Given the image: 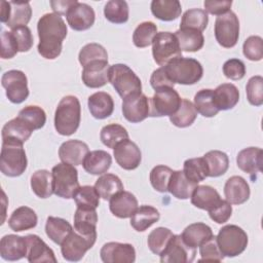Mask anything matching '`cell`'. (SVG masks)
I'll list each match as a JSON object with an SVG mask.
<instances>
[{"instance_id":"603a6c76","label":"cell","mask_w":263,"mask_h":263,"mask_svg":"<svg viewBox=\"0 0 263 263\" xmlns=\"http://www.w3.org/2000/svg\"><path fill=\"white\" fill-rule=\"evenodd\" d=\"M34 129L22 118L16 116L2 127V142L24 144L32 135Z\"/></svg>"},{"instance_id":"9a60e30c","label":"cell","mask_w":263,"mask_h":263,"mask_svg":"<svg viewBox=\"0 0 263 263\" xmlns=\"http://www.w3.org/2000/svg\"><path fill=\"white\" fill-rule=\"evenodd\" d=\"M104 263H133L136 260V250L130 243L110 241L100 251Z\"/></svg>"},{"instance_id":"e575fe53","label":"cell","mask_w":263,"mask_h":263,"mask_svg":"<svg viewBox=\"0 0 263 263\" xmlns=\"http://www.w3.org/2000/svg\"><path fill=\"white\" fill-rule=\"evenodd\" d=\"M31 188L40 198H48L54 193L53 176L47 170H38L31 176Z\"/></svg>"},{"instance_id":"2e32d148","label":"cell","mask_w":263,"mask_h":263,"mask_svg":"<svg viewBox=\"0 0 263 263\" xmlns=\"http://www.w3.org/2000/svg\"><path fill=\"white\" fill-rule=\"evenodd\" d=\"M117 164L126 171L137 168L142 160V153L138 145L126 139L116 145L113 151Z\"/></svg>"},{"instance_id":"7c38bea8","label":"cell","mask_w":263,"mask_h":263,"mask_svg":"<svg viewBox=\"0 0 263 263\" xmlns=\"http://www.w3.org/2000/svg\"><path fill=\"white\" fill-rule=\"evenodd\" d=\"M196 255V249L189 247L181 234H174L160 256L161 263H191Z\"/></svg>"},{"instance_id":"8d00e7d4","label":"cell","mask_w":263,"mask_h":263,"mask_svg":"<svg viewBox=\"0 0 263 263\" xmlns=\"http://www.w3.org/2000/svg\"><path fill=\"white\" fill-rule=\"evenodd\" d=\"M174 34L182 51L195 52L201 49L204 44V37L202 33L197 30L179 29Z\"/></svg>"},{"instance_id":"e7e4bbea","label":"cell","mask_w":263,"mask_h":263,"mask_svg":"<svg viewBox=\"0 0 263 263\" xmlns=\"http://www.w3.org/2000/svg\"><path fill=\"white\" fill-rule=\"evenodd\" d=\"M204 11L214 15H222L230 11L232 5L231 0H205L203 2Z\"/></svg>"},{"instance_id":"c3c4849f","label":"cell","mask_w":263,"mask_h":263,"mask_svg":"<svg viewBox=\"0 0 263 263\" xmlns=\"http://www.w3.org/2000/svg\"><path fill=\"white\" fill-rule=\"evenodd\" d=\"M157 34V27L153 22H143L135 29L133 34V42L139 48H145L152 44Z\"/></svg>"},{"instance_id":"f907efd6","label":"cell","mask_w":263,"mask_h":263,"mask_svg":"<svg viewBox=\"0 0 263 263\" xmlns=\"http://www.w3.org/2000/svg\"><path fill=\"white\" fill-rule=\"evenodd\" d=\"M184 175L192 182L198 184L208 177V168L203 157L189 158L183 165Z\"/></svg>"},{"instance_id":"003e7915","label":"cell","mask_w":263,"mask_h":263,"mask_svg":"<svg viewBox=\"0 0 263 263\" xmlns=\"http://www.w3.org/2000/svg\"><path fill=\"white\" fill-rule=\"evenodd\" d=\"M10 14V4L9 1H1V7H0V21L4 24H6L9 20Z\"/></svg>"},{"instance_id":"1f68e13d","label":"cell","mask_w":263,"mask_h":263,"mask_svg":"<svg viewBox=\"0 0 263 263\" xmlns=\"http://www.w3.org/2000/svg\"><path fill=\"white\" fill-rule=\"evenodd\" d=\"M196 186L197 184L190 181L183 171H174L168 184V192L178 199H188Z\"/></svg>"},{"instance_id":"ba28073f","label":"cell","mask_w":263,"mask_h":263,"mask_svg":"<svg viewBox=\"0 0 263 263\" xmlns=\"http://www.w3.org/2000/svg\"><path fill=\"white\" fill-rule=\"evenodd\" d=\"M152 55L155 63L161 67L172 60L182 57V50L175 34L158 32L152 41Z\"/></svg>"},{"instance_id":"52a82bcc","label":"cell","mask_w":263,"mask_h":263,"mask_svg":"<svg viewBox=\"0 0 263 263\" xmlns=\"http://www.w3.org/2000/svg\"><path fill=\"white\" fill-rule=\"evenodd\" d=\"M53 176L54 194L59 197L70 199L79 187L78 171L75 165L61 162L51 170Z\"/></svg>"},{"instance_id":"d6986e66","label":"cell","mask_w":263,"mask_h":263,"mask_svg":"<svg viewBox=\"0 0 263 263\" xmlns=\"http://www.w3.org/2000/svg\"><path fill=\"white\" fill-rule=\"evenodd\" d=\"M27 252L28 243L26 236L7 234L0 240V255L6 261H16L27 257Z\"/></svg>"},{"instance_id":"6da1fadb","label":"cell","mask_w":263,"mask_h":263,"mask_svg":"<svg viewBox=\"0 0 263 263\" xmlns=\"http://www.w3.org/2000/svg\"><path fill=\"white\" fill-rule=\"evenodd\" d=\"M37 32L39 54L46 60L57 59L62 52L63 41L68 33L63 17L54 12L45 13L37 23Z\"/></svg>"},{"instance_id":"816d5d0a","label":"cell","mask_w":263,"mask_h":263,"mask_svg":"<svg viewBox=\"0 0 263 263\" xmlns=\"http://www.w3.org/2000/svg\"><path fill=\"white\" fill-rule=\"evenodd\" d=\"M17 116L22 118L26 123H28L34 130L40 129L46 122V114L44 110L41 107L35 105L26 106L18 112Z\"/></svg>"},{"instance_id":"5bb4252c","label":"cell","mask_w":263,"mask_h":263,"mask_svg":"<svg viewBox=\"0 0 263 263\" xmlns=\"http://www.w3.org/2000/svg\"><path fill=\"white\" fill-rule=\"evenodd\" d=\"M150 99L144 93H136L123 99L122 114L132 123H139L145 120L150 113Z\"/></svg>"},{"instance_id":"4316f807","label":"cell","mask_w":263,"mask_h":263,"mask_svg":"<svg viewBox=\"0 0 263 263\" xmlns=\"http://www.w3.org/2000/svg\"><path fill=\"white\" fill-rule=\"evenodd\" d=\"M87 106L90 114L96 119H105L112 115L114 110L113 99L105 91H98L89 96Z\"/></svg>"},{"instance_id":"6f0895ef","label":"cell","mask_w":263,"mask_h":263,"mask_svg":"<svg viewBox=\"0 0 263 263\" xmlns=\"http://www.w3.org/2000/svg\"><path fill=\"white\" fill-rule=\"evenodd\" d=\"M199 254L201 256V259L199 261L220 262L224 259V256L218 247L217 238L215 235H213L211 238H209L206 241L199 246Z\"/></svg>"},{"instance_id":"94428289","label":"cell","mask_w":263,"mask_h":263,"mask_svg":"<svg viewBox=\"0 0 263 263\" xmlns=\"http://www.w3.org/2000/svg\"><path fill=\"white\" fill-rule=\"evenodd\" d=\"M231 214H232L231 203H229L226 199L225 200L222 199L214 209L209 211L210 218L218 224L226 223L231 217Z\"/></svg>"},{"instance_id":"d6a6232c","label":"cell","mask_w":263,"mask_h":263,"mask_svg":"<svg viewBox=\"0 0 263 263\" xmlns=\"http://www.w3.org/2000/svg\"><path fill=\"white\" fill-rule=\"evenodd\" d=\"M212 228L201 222H196L188 225L182 232L183 240L191 248L196 249L209 238L213 236Z\"/></svg>"},{"instance_id":"3957f363","label":"cell","mask_w":263,"mask_h":263,"mask_svg":"<svg viewBox=\"0 0 263 263\" xmlns=\"http://www.w3.org/2000/svg\"><path fill=\"white\" fill-rule=\"evenodd\" d=\"M163 67L166 74L175 84H195L201 79L203 74L201 64L192 58L179 57L172 60Z\"/></svg>"},{"instance_id":"be15d7a7","label":"cell","mask_w":263,"mask_h":263,"mask_svg":"<svg viewBox=\"0 0 263 263\" xmlns=\"http://www.w3.org/2000/svg\"><path fill=\"white\" fill-rule=\"evenodd\" d=\"M150 84L152 88L155 90L165 88V87H174L175 83L171 80L168 75L166 74L164 67H160L153 71L150 77Z\"/></svg>"},{"instance_id":"4fadbf2b","label":"cell","mask_w":263,"mask_h":263,"mask_svg":"<svg viewBox=\"0 0 263 263\" xmlns=\"http://www.w3.org/2000/svg\"><path fill=\"white\" fill-rule=\"evenodd\" d=\"M97 239L86 237L77 231H72L61 243V252L63 258L67 261H80L85 253L92 248Z\"/></svg>"},{"instance_id":"ab89813d","label":"cell","mask_w":263,"mask_h":263,"mask_svg":"<svg viewBox=\"0 0 263 263\" xmlns=\"http://www.w3.org/2000/svg\"><path fill=\"white\" fill-rule=\"evenodd\" d=\"M95 188L101 198L104 200H110L113 195L123 190V184L116 175L103 174L96 181Z\"/></svg>"},{"instance_id":"bcb514c9","label":"cell","mask_w":263,"mask_h":263,"mask_svg":"<svg viewBox=\"0 0 263 263\" xmlns=\"http://www.w3.org/2000/svg\"><path fill=\"white\" fill-rule=\"evenodd\" d=\"M72 198L75 200L77 208L96 210L100 204V195L95 186H79L74 192Z\"/></svg>"},{"instance_id":"db71d44e","label":"cell","mask_w":263,"mask_h":263,"mask_svg":"<svg viewBox=\"0 0 263 263\" xmlns=\"http://www.w3.org/2000/svg\"><path fill=\"white\" fill-rule=\"evenodd\" d=\"M79 63L82 67L95 61H108V53L104 46L99 43H88L84 45L78 54Z\"/></svg>"},{"instance_id":"680465c9","label":"cell","mask_w":263,"mask_h":263,"mask_svg":"<svg viewBox=\"0 0 263 263\" xmlns=\"http://www.w3.org/2000/svg\"><path fill=\"white\" fill-rule=\"evenodd\" d=\"M10 32L15 39L20 52H27L32 48L34 44V39L32 32L28 26H21L14 28Z\"/></svg>"},{"instance_id":"f5cc1de1","label":"cell","mask_w":263,"mask_h":263,"mask_svg":"<svg viewBox=\"0 0 263 263\" xmlns=\"http://www.w3.org/2000/svg\"><path fill=\"white\" fill-rule=\"evenodd\" d=\"M173 170L166 165H156L150 172V183L152 187L161 193L168 191V184Z\"/></svg>"},{"instance_id":"f546056e","label":"cell","mask_w":263,"mask_h":263,"mask_svg":"<svg viewBox=\"0 0 263 263\" xmlns=\"http://www.w3.org/2000/svg\"><path fill=\"white\" fill-rule=\"evenodd\" d=\"M112 163L111 155L104 150H93L86 154L82 165L85 172L91 175H103L107 173Z\"/></svg>"},{"instance_id":"f35d334b","label":"cell","mask_w":263,"mask_h":263,"mask_svg":"<svg viewBox=\"0 0 263 263\" xmlns=\"http://www.w3.org/2000/svg\"><path fill=\"white\" fill-rule=\"evenodd\" d=\"M73 231L72 225L65 219L59 217H48L45 224L46 235L58 245H61L64 239Z\"/></svg>"},{"instance_id":"60d3db41","label":"cell","mask_w":263,"mask_h":263,"mask_svg":"<svg viewBox=\"0 0 263 263\" xmlns=\"http://www.w3.org/2000/svg\"><path fill=\"white\" fill-rule=\"evenodd\" d=\"M208 168V177H220L224 175L229 167V158L225 152L212 150L203 155Z\"/></svg>"},{"instance_id":"7dc6e473","label":"cell","mask_w":263,"mask_h":263,"mask_svg":"<svg viewBox=\"0 0 263 263\" xmlns=\"http://www.w3.org/2000/svg\"><path fill=\"white\" fill-rule=\"evenodd\" d=\"M128 5L123 0H110L104 7L105 17L113 24H124L128 20Z\"/></svg>"},{"instance_id":"f6af8a7d","label":"cell","mask_w":263,"mask_h":263,"mask_svg":"<svg viewBox=\"0 0 263 263\" xmlns=\"http://www.w3.org/2000/svg\"><path fill=\"white\" fill-rule=\"evenodd\" d=\"M100 139L105 146L114 149L117 144L123 140L128 139V133L122 125L117 123H110L101 129Z\"/></svg>"},{"instance_id":"cb8c5ba5","label":"cell","mask_w":263,"mask_h":263,"mask_svg":"<svg viewBox=\"0 0 263 263\" xmlns=\"http://www.w3.org/2000/svg\"><path fill=\"white\" fill-rule=\"evenodd\" d=\"M88 152L89 149L86 143L80 140H69L60 146L59 157L62 162L72 165H79L82 164Z\"/></svg>"},{"instance_id":"7a4b0ae2","label":"cell","mask_w":263,"mask_h":263,"mask_svg":"<svg viewBox=\"0 0 263 263\" xmlns=\"http://www.w3.org/2000/svg\"><path fill=\"white\" fill-rule=\"evenodd\" d=\"M81 106L77 97H64L54 112V128L62 136H71L79 127Z\"/></svg>"},{"instance_id":"e0dca14e","label":"cell","mask_w":263,"mask_h":263,"mask_svg":"<svg viewBox=\"0 0 263 263\" xmlns=\"http://www.w3.org/2000/svg\"><path fill=\"white\" fill-rule=\"evenodd\" d=\"M67 23L75 31L88 30L95 23L96 14L91 6L86 3L77 2L66 14Z\"/></svg>"},{"instance_id":"b9f144b4","label":"cell","mask_w":263,"mask_h":263,"mask_svg":"<svg viewBox=\"0 0 263 263\" xmlns=\"http://www.w3.org/2000/svg\"><path fill=\"white\" fill-rule=\"evenodd\" d=\"M197 111L193 103L187 99H182L178 110L170 116L171 122L177 127H188L196 119Z\"/></svg>"},{"instance_id":"277c9868","label":"cell","mask_w":263,"mask_h":263,"mask_svg":"<svg viewBox=\"0 0 263 263\" xmlns=\"http://www.w3.org/2000/svg\"><path fill=\"white\" fill-rule=\"evenodd\" d=\"M109 82L122 99L142 92L141 79L124 64H114L110 66Z\"/></svg>"},{"instance_id":"7bdbcfd3","label":"cell","mask_w":263,"mask_h":263,"mask_svg":"<svg viewBox=\"0 0 263 263\" xmlns=\"http://www.w3.org/2000/svg\"><path fill=\"white\" fill-rule=\"evenodd\" d=\"M194 107L197 113L204 117H214L219 110L214 102L213 89H200L194 96Z\"/></svg>"},{"instance_id":"ac0fdd59","label":"cell","mask_w":263,"mask_h":263,"mask_svg":"<svg viewBox=\"0 0 263 263\" xmlns=\"http://www.w3.org/2000/svg\"><path fill=\"white\" fill-rule=\"evenodd\" d=\"M108 61L90 62L83 67L81 78L83 83L90 88H99L109 82Z\"/></svg>"},{"instance_id":"ffe728a7","label":"cell","mask_w":263,"mask_h":263,"mask_svg":"<svg viewBox=\"0 0 263 263\" xmlns=\"http://www.w3.org/2000/svg\"><path fill=\"white\" fill-rule=\"evenodd\" d=\"M263 151L259 147H248L238 152L236 156L237 166L251 176L255 181V177L262 171Z\"/></svg>"},{"instance_id":"5b68a950","label":"cell","mask_w":263,"mask_h":263,"mask_svg":"<svg viewBox=\"0 0 263 263\" xmlns=\"http://www.w3.org/2000/svg\"><path fill=\"white\" fill-rule=\"evenodd\" d=\"M28 165L25 149L22 144L2 142L0 154V170L7 177H18L25 173Z\"/></svg>"},{"instance_id":"8992f818","label":"cell","mask_w":263,"mask_h":263,"mask_svg":"<svg viewBox=\"0 0 263 263\" xmlns=\"http://www.w3.org/2000/svg\"><path fill=\"white\" fill-rule=\"evenodd\" d=\"M218 247L224 257H236L240 255L248 246L246 231L237 225H225L216 236Z\"/></svg>"},{"instance_id":"f1b7e54d","label":"cell","mask_w":263,"mask_h":263,"mask_svg":"<svg viewBox=\"0 0 263 263\" xmlns=\"http://www.w3.org/2000/svg\"><path fill=\"white\" fill-rule=\"evenodd\" d=\"M221 200L219 192L209 185H197L191 195V203L197 209L208 212L214 209Z\"/></svg>"},{"instance_id":"836d02e7","label":"cell","mask_w":263,"mask_h":263,"mask_svg":"<svg viewBox=\"0 0 263 263\" xmlns=\"http://www.w3.org/2000/svg\"><path fill=\"white\" fill-rule=\"evenodd\" d=\"M160 218V214L157 209L151 205H141L138 208L130 217L132 227L139 232L147 230L150 226L156 223Z\"/></svg>"},{"instance_id":"03108f58","label":"cell","mask_w":263,"mask_h":263,"mask_svg":"<svg viewBox=\"0 0 263 263\" xmlns=\"http://www.w3.org/2000/svg\"><path fill=\"white\" fill-rule=\"evenodd\" d=\"M78 1L77 0H57V1H50L51 9L54 13H58L60 15H66L69 11V9L75 5Z\"/></svg>"},{"instance_id":"d4e9b609","label":"cell","mask_w":263,"mask_h":263,"mask_svg":"<svg viewBox=\"0 0 263 263\" xmlns=\"http://www.w3.org/2000/svg\"><path fill=\"white\" fill-rule=\"evenodd\" d=\"M251 194L248 182L240 176L230 177L224 186V195L226 200L231 204L245 203Z\"/></svg>"},{"instance_id":"11a10c76","label":"cell","mask_w":263,"mask_h":263,"mask_svg":"<svg viewBox=\"0 0 263 263\" xmlns=\"http://www.w3.org/2000/svg\"><path fill=\"white\" fill-rule=\"evenodd\" d=\"M247 99L253 106L259 107L263 104V78L260 75L253 76L249 79L247 86Z\"/></svg>"},{"instance_id":"9f6ffc18","label":"cell","mask_w":263,"mask_h":263,"mask_svg":"<svg viewBox=\"0 0 263 263\" xmlns=\"http://www.w3.org/2000/svg\"><path fill=\"white\" fill-rule=\"evenodd\" d=\"M242 52L250 61H261L263 58V39L256 35L248 37L243 42Z\"/></svg>"},{"instance_id":"4dcf8cb0","label":"cell","mask_w":263,"mask_h":263,"mask_svg":"<svg viewBox=\"0 0 263 263\" xmlns=\"http://www.w3.org/2000/svg\"><path fill=\"white\" fill-rule=\"evenodd\" d=\"M214 102L219 111L230 110L239 101L238 88L232 83H222L213 90Z\"/></svg>"},{"instance_id":"d590c367","label":"cell","mask_w":263,"mask_h":263,"mask_svg":"<svg viewBox=\"0 0 263 263\" xmlns=\"http://www.w3.org/2000/svg\"><path fill=\"white\" fill-rule=\"evenodd\" d=\"M150 7L152 14L164 22L178 18L182 12L181 3L178 0H153Z\"/></svg>"},{"instance_id":"83f0119b","label":"cell","mask_w":263,"mask_h":263,"mask_svg":"<svg viewBox=\"0 0 263 263\" xmlns=\"http://www.w3.org/2000/svg\"><path fill=\"white\" fill-rule=\"evenodd\" d=\"M37 223L38 218L35 211L25 205L14 210L8 219V226L15 232L32 229L36 227Z\"/></svg>"},{"instance_id":"8fae6325","label":"cell","mask_w":263,"mask_h":263,"mask_svg":"<svg viewBox=\"0 0 263 263\" xmlns=\"http://www.w3.org/2000/svg\"><path fill=\"white\" fill-rule=\"evenodd\" d=\"M1 84L6 90L7 99L13 104H21L29 97L28 79L21 70L6 71L2 75Z\"/></svg>"},{"instance_id":"44dd1931","label":"cell","mask_w":263,"mask_h":263,"mask_svg":"<svg viewBox=\"0 0 263 263\" xmlns=\"http://www.w3.org/2000/svg\"><path fill=\"white\" fill-rule=\"evenodd\" d=\"M109 209L112 215L117 218H130L138 209V199L132 192L122 190L110 198Z\"/></svg>"},{"instance_id":"30bf717a","label":"cell","mask_w":263,"mask_h":263,"mask_svg":"<svg viewBox=\"0 0 263 263\" xmlns=\"http://www.w3.org/2000/svg\"><path fill=\"white\" fill-rule=\"evenodd\" d=\"M181 97L174 87H165L155 90L154 96L150 99L151 117H162L173 115L181 104Z\"/></svg>"},{"instance_id":"6125c7cd","label":"cell","mask_w":263,"mask_h":263,"mask_svg":"<svg viewBox=\"0 0 263 263\" xmlns=\"http://www.w3.org/2000/svg\"><path fill=\"white\" fill-rule=\"evenodd\" d=\"M18 52L17 44L11 32L2 31L1 33V51L0 57L2 59H11Z\"/></svg>"},{"instance_id":"681fc988","label":"cell","mask_w":263,"mask_h":263,"mask_svg":"<svg viewBox=\"0 0 263 263\" xmlns=\"http://www.w3.org/2000/svg\"><path fill=\"white\" fill-rule=\"evenodd\" d=\"M173 235L174 233L168 228H165V227L155 228L149 233L147 238L149 250L155 255H160L162 251L165 249V247L167 246Z\"/></svg>"},{"instance_id":"7402d4cb","label":"cell","mask_w":263,"mask_h":263,"mask_svg":"<svg viewBox=\"0 0 263 263\" xmlns=\"http://www.w3.org/2000/svg\"><path fill=\"white\" fill-rule=\"evenodd\" d=\"M28 243L27 259L30 263H43V262H57L53 251L36 234L26 235Z\"/></svg>"},{"instance_id":"9c48e42d","label":"cell","mask_w":263,"mask_h":263,"mask_svg":"<svg viewBox=\"0 0 263 263\" xmlns=\"http://www.w3.org/2000/svg\"><path fill=\"white\" fill-rule=\"evenodd\" d=\"M215 38L225 48L236 45L239 37V21L233 11H228L217 16L215 21Z\"/></svg>"},{"instance_id":"ee69618b","label":"cell","mask_w":263,"mask_h":263,"mask_svg":"<svg viewBox=\"0 0 263 263\" xmlns=\"http://www.w3.org/2000/svg\"><path fill=\"white\" fill-rule=\"evenodd\" d=\"M208 23L209 16L203 9L192 8L184 12L181 18L180 29H193L202 32L208 27Z\"/></svg>"},{"instance_id":"484cf974","label":"cell","mask_w":263,"mask_h":263,"mask_svg":"<svg viewBox=\"0 0 263 263\" xmlns=\"http://www.w3.org/2000/svg\"><path fill=\"white\" fill-rule=\"evenodd\" d=\"M98 214L95 209L77 208L74 214V229L78 233L97 239Z\"/></svg>"},{"instance_id":"91938a15","label":"cell","mask_w":263,"mask_h":263,"mask_svg":"<svg viewBox=\"0 0 263 263\" xmlns=\"http://www.w3.org/2000/svg\"><path fill=\"white\" fill-rule=\"evenodd\" d=\"M223 74L231 80H240L246 75V65L239 59H230L223 65Z\"/></svg>"},{"instance_id":"74e56055","label":"cell","mask_w":263,"mask_h":263,"mask_svg":"<svg viewBox=\"0 0 263 263\" xmlns=\"http://www.w3.org/2000/svg\"><path fill=\"white\" fill-rule=\"evenodd\" d=\"M10 14L6 26L11 30L21 26H27L32 16V8L29 1H9Z\"/></svg>"}]
</instances>
